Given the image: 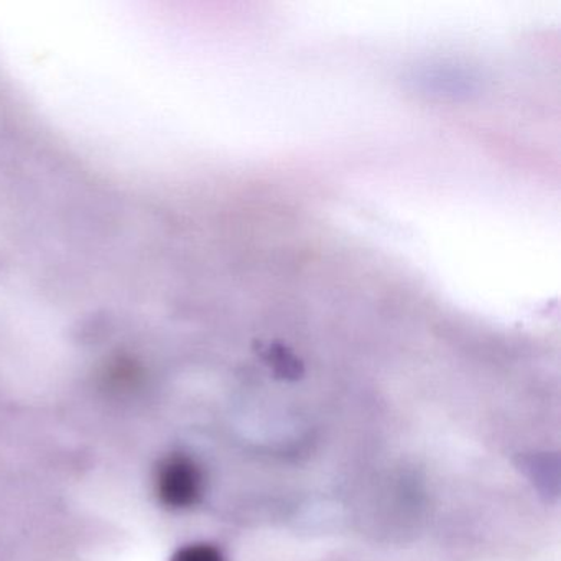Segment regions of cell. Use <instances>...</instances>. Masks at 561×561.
<instances>
[{"label":"cell","instance_id":"6da1fadb","mask_svg":"<svg viewBox=\"0 0 561 561\" xmlns=\"http://www.w3.org/2000/svg\"><path fill=\"white\" fill-rule=\"evenodd\" d=\"M156 484L157 494L167 507L188 508L202 495V471L188 456L172 455L157 469Z\"/></svg>","mask_w":561,"mask_h":561},{"label":"cell","instance_id":"7a4b0ae2","mask_svg":"<svg viewBox=\"0 0 561 561\" xmlns=\"http://www.w3.org/2000/svg\"><path fill=\"white\" fill-rule=\"evenodd\" d=\"M170 561H226V558L213 545L193 543L180 548Z\"/></svg>","mask_w":561,"mask_h":561}]
</instances>
